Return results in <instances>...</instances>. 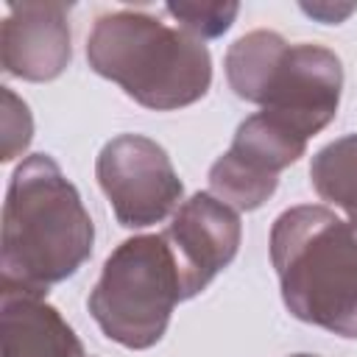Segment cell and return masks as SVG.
Returning <instances> with one entry per match:
<instances>
[{
  "instance_id": "cell-10",
  "label": "cell",
  "mask_w": 357,
  "mask_h": 357,
  "mask_svg": "<svg viewBox=\"0 0 357 357\" xmlns=\"http://www.w3.org/2000/svg\"><path fill=\"white\" fill-rule=\"evenodd\" d=\"M0 357H84V346L42 296L3 287Z\"/></svg>"
},
{
  "instance_id": "cell-12",
  "label": "cell",
  "mask_w": 357,
  "mask_h": 357,
  "mask_svg": "<svg viewBox=\"0 0 357 357\" xmlns=\"http://www.w3.org/2000/svg\"><path fill=\"white\" fill-rule=\"evenodd\" d=\"M165 11L178 20L181 31L195 39H215L229 31L240 6L237 3H167Z\"/></svg>"
},
{
  "instance_id": "cell-3",
  "label": "cell",
  "mask_w": 357,
  "mask_h": 357,
  "mask_svg": "<svg viewBox=\"0 0 357 357\" xmlns=\"http://www.w3.org/2000/svg\"><path fill=\"white\" fill-rule=\"evenodd\" d=\"M86 59L98 75L156 112L190 106L212 84L206 45L145 11L100 14L86 39Z\"/></svg>"
},
{
  "instance_id": "cell-5",
  "label": "cell",
  "mask_w": 357,
  "mask_h": 357,
  "mask_svg": "<svg viewBox=\"0 0 357 357\" xmlns=\"http://www.w3.org/2000/svg\"><path fill=\"white\" fill-rule=\"evenodd\" d=\"M176 301H184V290L165 234H139L109 254L86 307L109 340L151 349L162 340Z\"/></svg>"
},
{
  "instance_id": "cell-13",
  "label": "cell",
  "mask_w": 357,
  "mask_h": 357,
  "mask_svg": "<svg viewBox=\"0 0 357 357\" xmlns=\"http://www.w3.org/2000/svg\"><path fill=\"white\" fill-rule=\"evenodd\" d=\"M31 142V114L28 106L22 103L17 112V123H11V117L3 112V159H14L17 151H22Z\"/></svg>"
},
{
  "instance_id": "cell-6",
  "label": "cell",
  "mask_w": 357,
  "mask_h": 357,
  "mask_svg": "<svg viewBox=\"0 0 357 357\" xmlns=\"http://www.w3.org/2000/svg\"><path fill=\"white\" fill-rule=\"evenodd\" d=\"M95 176L126 229H145L165 220L181 201V181L162 145L142 134H120L103 145Z\"/></svg>"
},
{
  "instance_id": "cell-14",
  "label": "cell",
  "mask_w": 357,
  "mask_h": 357,
  "mask_svg": "<svg viewBox=\"0 0 357 357\" xmlns=\"http://www.w3.org/2000/svg\"><path fill=\"white\" fill-rule=\"evenodd\" d=\"M293 357H315V354H293Z\"/></svg>"
},
{
  "instance_id": "cell-4",
  "label": "cell",
  "mask_w": 357,
  "mask_h": 357,
  "mask_svg": "<svg viewBox=\"0 0 357 357\" xmlns=\"http://www.w3.org/2000/svg\"><path fill=\"white\" fill-rule=\"evenodd\" d=\"M226 78L237 98L259 103L307 139L337 114L343 89V67L332 50L290 45L276 31L240 36L226 53Z\"/></svg>"
},
{
  "instance_id": "cell-9",
  "label": "cell",
  "mask_w": 357,
  "mask_h": 357,
  "mask_svg": "<svg viewBox=\"0 0 357 357\" xmlns=\"http://www.w3.org/2000/svg\"><path fill=\"white\" fill-rule=\"evenodd\" d=\"M64 3H11L0 33V59L8 75L50 81L70 61Z\"/></svg>"
},
{
  "instance_id": "cell-11",
  "label": "cell",
  "mask_w": 357,
  "mask_h": 357,
  "mask_svg": "<svg viewBox=\"0 0 357 357\" xmlns=\"http://www.w3.org/2000/svg\"><path fill=\"white\" fill-rule=\"evenodd\" d=\"M310 178L315 192L346 212L349 223L357 229V134H346L324 145L310 165Z\"/></svg>"
},
{
  "instance_id": "cell-2",
  "label": "cell",
  "mask_w": 357,
  "mask_h": 357,
  "mask_svg": "<svg viewBox=\"0 0 357 357\" xmlns=\"http://www.w3.org/2000/svg\"><path fill=\"white\" fill-rule=\"evenodd\" d=\"M271 262L287 310L340 337H357V229L332 209L304 204L271 229Z\"/></svg>"
},
{
  "instance_id": "cell-8",
  "label": "cell",
  "mask_w": 357,
  "mask_h": 357,
  "mask_svg": "<svg viewBox=\"0 0 357 357\" xmlns=\"http://www.w3.org/2000/svg\"><path fill=\"white\" fill-rule=\"evenodd\" d=\"M162 234L176 257L184 298H192L237 257L240 218L212 192H195Z\"/></svg>"
},
{
  "instance_id": "cell-1",
  "label": "cell",
  "mask_w": 357,
  "mask_h": 357,
  "mask_svg": "<svg viewBox=\"0 0 357 357\" xmlns=\"http://www.w3.org/2000/svg\"><path fill=\"white\" fill-rule=\"evenodd\" d=\"M92 218L78 190L47 153L14 170L3 206V287L45 296L92 254Z\"/></svg>"
},
{
  "instance_id": "cell-7",
  "label": "cell",
  "mask_w": 357,
  "mask_h": 357,
  "mask_svg": "<svg viewBox=\"0 0 357 357\" xmlns=\"http://www.w3.org/2000/svg\"><path fill=\"white\" fill-rule=\"evenodd\" d=\"M307 148V137L290 128L271 112H257L240 123L231 148L209 167V187L218 201L231 209L262 206L276 184L279 173L293 165Z\"/></svg>"
}]
</instances>
